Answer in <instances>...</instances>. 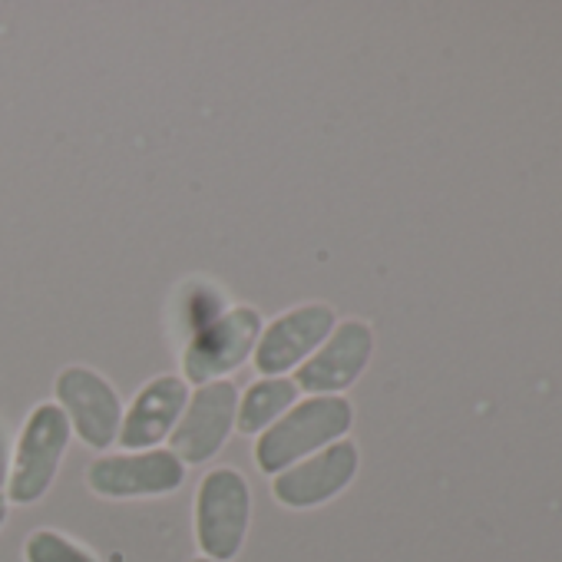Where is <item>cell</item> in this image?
Returning a JSON list of instances; mask_svg holds the SVG:
<instances>
[{
  "instance_id": "obj_4",
  "label": "cell",
  "mask_w": 562,
  "mask_h": 562,
  "mask_svg": "<svg viewBox=\"0 0 562 562\" xmlns=\"http://www.w3.org/2000/svg\"><path fill=\"white\" fill-rule=\"evenodd\" d=\"M261 338V315L248 305L225 308L209 328L192 335L182 348V371L189 384H209L225 381L248 355H255V345Z\"/></svg>"
},
{
  "instance_id": "obj_2",
  "label": "cell",
  "mask_w": 562,
  "mask_h": 562,
  "mask_svg": "<svg viewBox=\"0 0 562 562\" xmlns=\"http://www.w3.org/2000/svg\"><path fill=\"white\" fill-rule=\"evenodd\" d=\"M70 434L74 430L60 404H37L31 411L8 470V503L27 506L50 490L60 460L70 447Z\"/></svg>"
},
{
  "instance_id": "obj_3",
  "label": "cell",
  "mask_w": 562,
  "mask_h": 562,
  "mask_svg": "<svg viewBox=\"0 0 562 562\" xmlns=\"http://www.w3.org/2000/svg\"><path fill=\"white\" fill-rule=\"evenodd\" d=\"M251 516V490L248 480L232 470L218 467L202 476L195 496V539L205 559L228 562L238 555Z\"/></svg>"
},
{
  "instance_id": "obj_13",
  "label": "cell",
  "mask_w": 562,
  "mask_h": 562,
  "mask_svg": "<svg viewBox=\"0 0 562 562\" xmlns=\"http://www.w3.org/2000/svg\"><path fill=\"white\" fill-rule=\"evenodd\" d=\"M225 299L218 289L205 285V281H192V285L182 289V305L176 308V325L182 331V338L189 341L192 335H199L202 328H209L222 312H225Z\"/></svg>"
},
{
  "instance_id": "obj_5",
  "label": "cell",
  "mask_w": 562,
  "mask_h": 562,
  "mask_svg": "<svg viewBox=\"0 0 562 562\" xmlns=\"http://www.w3.org/2000/svg\"><path fill=\"white\" fill-rule=\"evenodd\" d=\"M186 480V463L172 450H136V453H110L90 463L87 483L93 493L110 499L133 496H166L176 493Z\"/></svg>"
},
{
  "instance_id": "obj_16",
  "label": "cell",
  "mask_w": 562,
  "mask_h": 562,
  "mask_svg": "<svg viewBox=\"0 0 562 562\" xmlns=\"http://www.w3.org/2000/svg\"><path fill=\"white\" fill-rule=\"evenodd\" d=\"M4 522H8V496L0 493V526H4Z\"/></svg>"
},
{
  "instance_id": "obj_14",
  "label": "cell",
  "mask_w": 562,
  "mask_h": 562,
  "mask_svg": "<svg viewBox=\"0 0 562 562\" xmlns=\"http://www.w3.org/2000/svg\"><path fill=\"white\" fill-rule=\"evenodd\" d=\"M24 559L27 562H100L87 546L74 542L70 536L57 529H37L24 542Z\"/></svg>"
},
{
  "instance_id": "obj_8",
  "label": "cell",
  "mask_w": 562,
  "mask_h": 562,
  "mask_svg": "<svg viewBox=\"0 0 562 562\" xmlns=\"http://www.w3.org/2000/svg\"><path fill=\"white\" fill-rule=\"evenodd\" d=\"M335 331V308L331 305H302L281 318H274L268 328H261V338L255 345V368L261 378H281L292 368H302Z\"/></svg>"
},
{
  "instance_id": "obj_15",
  "label": "cell",
  "mask_w": 562,
  "mask_h": 562,
  "mask_svg": "<svg viewBox=\"0 0 562 562\" xmlns=\"http://www.w3.org/2000/svg\"><path fill=\"white\" fill-rule=\"evenodd\" d=\"M8 443H4V437H0V486H4V480H8Z\"/></svg>"
},
{
  "instance_id": "obj_12",
  "label": "cell",
  "mask_w": 562,
  "mask_h": 562,
  "mask_svg": "<svg viewBox=\"0 0 562 562\" xmlns=\"http://www.w3.org/2000/svg\"><path fill=\"white\" fill-rule=\"evenodd\" d=\"M295 397H299L295 381H289V378H261L245 391V397L238 404V414H235V427L241 434H261L281 414L295 407Z\"/></svg>"
},
{
  "instance_id": "obj_7",
  "label": "cell",
  "mask_w": 562,
  "mask_h": 562,
  "mask_svg": "<svg viewBox=\"0 0 562 562\" xmlns=\"http://www.w3.org/2000/svg\"><path fill=\"white\" fill-rule=\"evenodd\" d=\"M235 414H238V387L232 381H209L202 387H195V394L189 397L176 430H172V453L186 463H205L212 460L222 443L228 440L232 427H235Z\"/></svg>"
},
{
  "instance_id": "obj_9",
  "label": "cell",
  "mask_w": 562,
  "mask_h": 562,
  "mask_svg": "<svg viewBox=\"0 0 562 562\" xmlns=\"http://www.w3.org/2000/svg\"><path fill=\"white\" fill-rule=\"evenodd\" d=\"M358 473V447L351 440H335L331 447L299 460L274 476V499L292 509H308L338 496Z\"/></svg>"
},
{
  "instance_id": "obj_11",
  "label": "cell",
  "mask_w": 562,
  "mask_h": 562,
  "mask_svg": "<svg viewBox=\"0 0 562 562\" xmlns=\"http://www.w3.org/2000/svg\"><path fill=\"white\" fill-rule=\"evenodd\" d=\"M186 404H189V384L182 378H176V374L153 378L133 397L130 411H123V424H120L116 443H123L130 453L153 450L159 440L172 437Z\"/></svg>"
},
{
  "instance_id": "obj_17",
  "label": "cell",
  "mask_w": 562,
  "mask_h": 562,
  "mask_svg": "<svg viewBox=\"0 0 562 562\" xmlns=\"http://www.w3.org/2000/svg\"><path fill=\"white\" fill-rule=\"evenodd\" d=\"M192 562H215V559H205V555H199V559H192Z\"/></svg>"
},
{
  "instance_id": "obj_1",
  "label": "cell",
  "mask_w": 562,
  "mask_h": 562,
  "mask_svg": "<svg viewBox=\"0 0 562 562\" xmlns=\"http://www.w3.org/2000/svg\"><path fill=\"white\" fill-rule=\"evenodd\" d=\"M355 411L338 394H318L292 411L281 414L268 430H261V440L255 443V460L261 473H281L295 467L299 460L331 447L338 437L351 430Z\"/></svg>"
},
{
  "instance_id": "obj_6",
  "label": "cell",
  "mask_w": 562,
  "mask_h": 562,
  "mask_svg": "<svg viewBox=\"0 0 562 562\" xmlns=\"http://www.w3.org/2000/svg\"><path fill=\"white\" fill-rule=\"evenodd\" d=\"M57 401L60 411L70 420V430L83 437L93 450H106L120 437L123 424V404L120 394L106 378H100L93 368L70 364L57 378Z\"/></svg>"
},
{
  "instance_id": "obj_10",
  "label": "cell",
  "mask_w": 562,
  "mask_h": 562,
  "mask_svg": "<svg viewBox=\"0 0 562 562\" xmlns=\"http://www.w3.org/2000/svg\"><path fill=\"white\" fill-rule=\"evenodd\" d=\"M371 351H374V331L358 318L345 322L325 338V345L302 368H295V387L312 391L315 397L338 394L361 378V371L371 361Z\"/></svg>"
}]
</instances>
